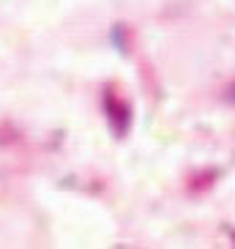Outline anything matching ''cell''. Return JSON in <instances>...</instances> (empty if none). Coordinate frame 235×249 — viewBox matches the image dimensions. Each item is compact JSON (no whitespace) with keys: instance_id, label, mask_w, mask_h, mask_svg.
I'll list each match as a JSON object with an SVG mask.
<instances>
[{"instance_id":"cell-1","label":"cell","mask_w":235,"mask_h":249,"mask_svg":"<svg viewBox=\"0 0 235 249\" xmlns=\"http://www.w3.org/2000/svg\"><path fill=\"white\" fill-rule=\"evenodd\" d=\"M227 102H235V82L227 88Z\"/></svg>"}]
</instances>
